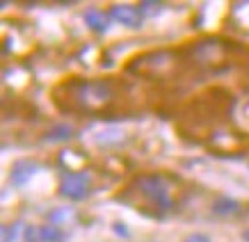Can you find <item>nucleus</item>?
Segmentation results:
<instances>
[{"mask_svg":"<svg viewBox=\"0 0 249 242\" xmlns=\"http://www.w3.org/2000/svg\"><path fill=\"white\" fill-rule=\"evenodd\" d=\"M130 89L117 78H69L53 89V101L62 112L112 114L128 105Z\"/></svg>","mask_w":249,"mask_h":242,"instance_id":"obj_1","label":"nucleus"},{"mask_svg":"<svg viewBox=\"0 0 249 242\" xmlns=\"http://www.w3.org/2000/svg\"><path fill=\"white\" fill-rule=\"evenodd\" d=\"M185 197V188L172 174H142L117 194V201L142 212L146 217H165Z\"/></svg>","mask_w":249,"mask_h":242,"instance_id":"obj_2","label":"nucleus"},{"mask_svg":"<svg viewBox=\"0 0 249 242\" xmlns=\"http://www.w3.org/2000/svg\"><path fill=\"white\" fill-rule=\"evenodd\" d=\"M235 101L224 89H208L192 99L181 110L176 130L190 142L208 144L215 133L222 128V123L229 119Z\"/></svg>","mask_w":249,"mask_h":242,"instance_id":"obj_3","label":"nucleus"},{"mask_svg":"<svg viewBox=\"0 0 249 242\" xmlns=\"http://www.w3.org/2000/svg\"><path fill=\"white\" fill-rule=\"evenodd\" d=\"M233 46L227 44L224 39H199L195 44L185 46L181 53L185 62L195 64L201 71L219 73L233 64Z\"/></svg>","mask_w":249,"mask_h":242,"instance_id":"obj_4","label":"nucleus"},{"mask_svg":"<svg viewBox=\"0 0 249 242\" xmlns=\"http://www.w3.org/2000/svg\"><path fill=\"white\" fill-rule=\"evenodd\" d=\"M181 55L178 51H149L126 64V73H133L137 78H149V80H165V78L176 76L181 69Z\"/></svg>","mask_w":249,"mask_h":242,"instance_id":"obj_5","label":"nucleus"},{"mask_svg":"<svg viewBox=\"0 0 249 242\" xmlns=\"http://www.w3.org/2000/svg\"><path fill=\"white\" fill-rule=\"evenodd\" d=\"M208 146L215 151H247L249 149V135L240 133V130H227V128H219L215 135L208 139Z\"/></svg>","mask_w":249,"mask_h":242,"instance_id":"obj_6","label":"nucleus"},{"mask_svg":"<svg viewBox=\"0 0 249 242\" xmlns=\"http://www.w3.org/2000/svg\"><path fill=\"white\" fill-rule=\"evenodd\" d=\"M60 194L71 199V201H80L89 194V176L87 172H69L60 183Z\"/></svg>","mask_w":249,"mask_h":242,"instance_id":"obj_7","label":"nucleus"},{"mask_svg":"<svg viewBox=\"0 0 249 242\" xmlns=\"http://www.w3.org/2000/svg\"><path fill=\"white\" fill-rule=\"evenodd\" d=\"M110 18H114L126 28H133V30L144 25V14L140 12V7H128V5H114L110 9Z\"/></svg>","mask_w":249,"mask_h":242,"instance_id":"obj_8","label":"nucleus"},{"mask_svg":"<svg viewBox=\"0 0 249 242\" xmlns=\"http://www.w3.org/2000/svg\"><path fill=\"white\" fill-rule=\"evenodd\" d=\"M37 169H39L37 162H32V160H28V158L16 160L14 165H12V172H9V181H12L14 188H23L32 176L37 174Z\"/></svg>","mask_w":249,"mask_h":242,"instance_id":"obj_9","label":"nucleus"},{"mask_svg":"<svg viewBox=\"0 0 249 242\" xmlns=\"http://www.w3.org/2000/svg\"><path fill=\"white\" fill-rule=\"evenodd\" d=\"M85 23H87V28H91L94 32H106L107 25H110V14L106 12H101V9H87L85 12Z\"/></svg>","mask_w":249,"mask_h":242,"instance_id":"obj_10","label":"nucleus"},{"mask_svg":"<svg viewBox=\"0 0 249 242\" xmlns=\"http://www.w3.org/2000/svg\"><path fill=\"white\" fill-rule=\"evenodd\" d=\"M240 210V204L231 197H222L217 199L215 204H213V212L215 215H222V217H227V215H235V212Z\"/></svg>","mask_w":249,"mask_h":242,"instance_id":"obj_11","label":"nucleus"},{"mask_svg":"<svg viewBox=\"0 0 249 242\" xmlns=\"http://www.w3.org/2000/svg\"><path fill=\"white\" fill-rule=\"evenodd\" d=\"M121 139H124V130L119 128H106L96 133V137H94V142L101 144V146H112V144H119Z\"/></svg>","mask_w":249,"mask_h":242,"instance_id":"obj_12","label":"nucleus"},{"mask_svg":"<svg viewBox=\"0 0 249 242\" xmlns=\"http://www.w3.org/2000/svg\"><path fill=\"white\" fill-rule=\"evenodd\" d=\"M71 135H73L71 126L57 123V126H53V128L46 133V142H67V139H71Z\"/></svg>","mask_w":249,"mask_h":242,"instance_id":"obj_13","label":"nucleus"},{"mask_svg":"<svg viewBox=\"0 0 249 242\" xmlns=\"http://www.w3.org/2000/svg\"><path fill=\"white\" fill-rule=\"evenodd\" d=\"M39 231H41V242H60L62 240L60 228L55 226V224H46V226H41Z\"/></svg>","mask_w":249,"mask_h":242,"instance_id":"obj_14","label":"nucleus"},{"mask_svg":"<svg viewBox=\"0 0 249 242\" xmlns=\"http://www.w3.org/2000/svg\"><path fill=\"white\" fill-rule=\"evenodd\" d=\"M21 224H9V226L2 228V242H14L16 238H18V233H21Z\"/></svg>","mask_w":249,"mask_h":242,"instance_id":"obj_15","label":"nucleus"},{"mask_svg":"<svg viewBox=\"0 0 249 242\" xmlns=\"http://www.w3.org/2000/svg\"><path fill=\"white\" fill-rule=\"evenodd\" d=\"M160 9H162V2H156V0H146V2H142L140 12H142V14H156V12H160Z\"/></svg>","mask_w":249,"mask_h":242,"instance_id":"obj_16","label":"nucleus"},{"mask_svg":"<svg viewBox=\"0 0 249 242\" xmlns=\"http://www.w3.org/2000/svg\"><path fill=\"white\" fill-rule=\"evenodd\" d=\"M183 242H211V238L206 233H192V235H188Z\"/></svg>","mask_w":249,"mask_h":242,"instance_id":"obj_17","label":"nucleus"},{"mask_svg":"<svg viewBox=\"0 0 249 242\" xmlns=\"http://www.w3.org/2000/svg\"><path fill=\"white\" fill-rule=\"evenodd\" d=\"M121 222H114V231H117V233L119 235H128V231H126V226H119Z\"/></svg>","mask_w":249,"mask_h":242,"instance_id":"obj_18","label":"nucleus"}]
</instances>
